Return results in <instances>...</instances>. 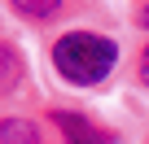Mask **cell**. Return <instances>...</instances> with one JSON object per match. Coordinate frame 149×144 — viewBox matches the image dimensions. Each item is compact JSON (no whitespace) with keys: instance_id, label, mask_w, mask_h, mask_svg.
<instances>
[{"instance_id":"6da1fadb","label":"cell","mask_w":149,"mask_h":144,"mask_svg":"<svg viewBox=\"0 0 149 144\" xmlns=\"http://www.w3.org/2000/svg\"><path fill=\"white\" fill-rule=\"evenodd\" d=\"M118 61V44L105 39V35H92V31H70L53 44V65L57 74L74 88H92L101 83Z\"/></svg>"},{"instance_id":"7a4b0ae2","label":"cell","mask_w":149,"mask_h":144,"mask_svg":"<svg viewBox=\"0 0 149 144\" xmlns=\"http://www.w3.org/2000/svg\"><path fill=\"white\" fill-rule=\"evenodd\" d=\"M53 118H57V127H61L66 144H114V135H110V131H101V127H92L79 109H57Z\"/></svg>"},{"instance_id":"3957f363","label":"cell","mask_w":149,"mask_h":144,"mask_svg":"<svg viewBox=\"0 0 149 144\" xmlns=\"http://www.w3.org/2000/svg\"><path fill=\"white\" fill-rule=\"evenodd\" d=\"M0 144H40V131L31 118H5L0 122Z\"/></svg>"},{"instance_id":"277c9868","label":"cell","mask_w":149,"mask_h":144,"mask_svg":"<svg viewBox=\"0 0 149 144\" xmlns=\"http://www.w3.org/2000/svg\"><path fill=\"white\" fill-rule=\"evenodd\" d=\"M18 79H22V61H18V52H13L9 44H0V96H9V92L18 88Z\"/></svg>"},{"instance_id":"5b68a950","label":"cell","mask_w":149,"mask_h":144,"mask_svg":"<svg viewBox=\"0 0 149 144\" xmlns=\"http://www.w3.org/2000/svg\"><path fill=\"white\" fill-rule=\"evenodd\" d=\"M9 5H13V13L26 18V22H48V18L61 9V0H9Z\"/></svg>"},{"instance_id":"8992f818","label":"cell","mask_w":149,"mask_h":144,"mask_svg":"<svg viewBox=\"0 0 149 144\" xmlns=\"http://www.w3.org/2000/svg\"><path fill=\"white\" fill-rule=\"evenodd\" d=\"M140 83H149V48L140 52Z\"/></svg>"},{"instance_id":"52a82bcc","label":"cell","mask_w":149,"mask_h":144,"mask_svg":"<svg viewBox=\"0 0 149 144\" xmlns=\"http://www.w3.org/2000/svg\"><path fill=\"white\" fill-rule=\"evenodd\" d=\"M140 22H145V26H149V5H145V9H140Z\"/></svg>"}]
</instances>
